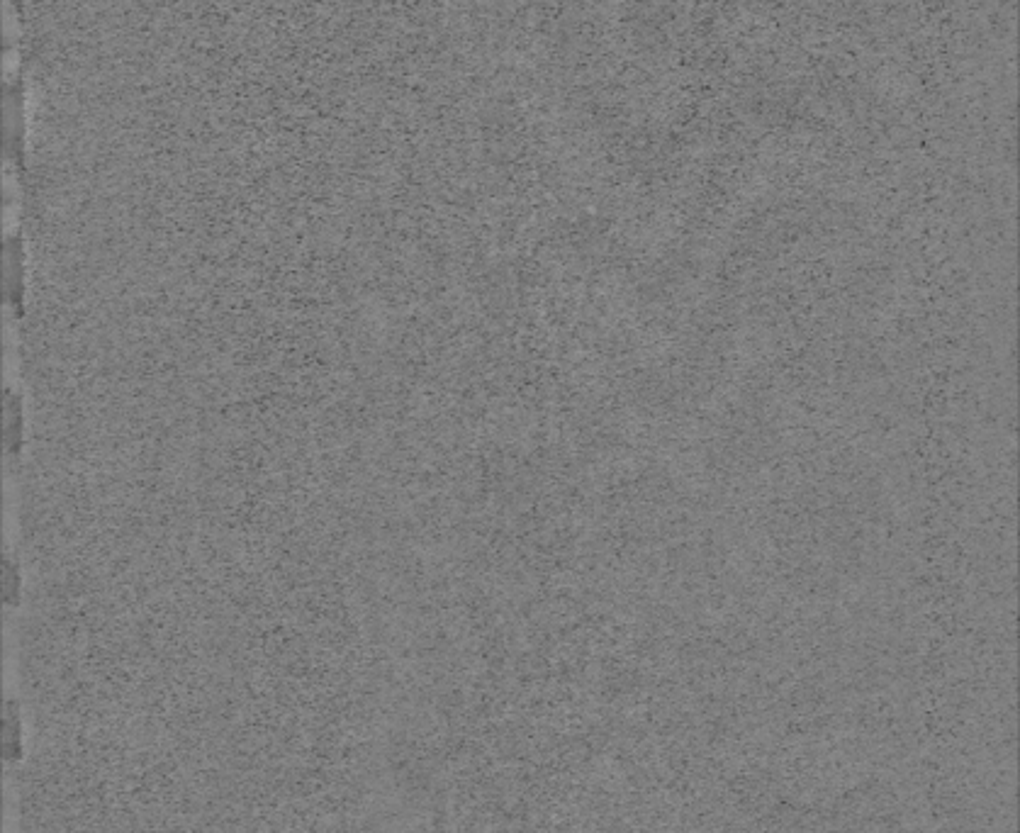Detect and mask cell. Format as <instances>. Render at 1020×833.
<instances>
[{
  "mask_svg": "<svg viewBox=\"0 0 1020 833\" xmlns=\"http://www.w3.org/2000/svg\"><path fill=\"white\" fill-rule=\"evenodd\" d=\"M27 756V729L25 714H22L20 702L15 697H8L5 702V763L8 768H18L25 763Z\"/></svg>",
  "mask_w": 1020,
  "mask_h": 833,
  "instance_id": "obj_1",
  "label": "cell"
}]
</instances>
